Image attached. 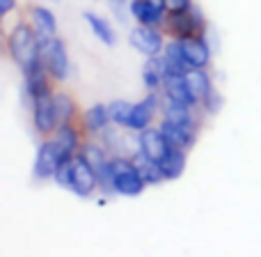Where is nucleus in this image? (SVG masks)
I'll return each instance as SVG.
<instances>
[{
	"instance_id": "obj_1",
	"label": "nucleus",
	"mask_w": 261,
	"mask_h": 257,
	"mask_svg": "<svg viewBox=\"0 0 261 257\" xmlns=\"http://www.w3.org/2000/svg\"><path fill=\"white\" fill-rule=\"evenodd\" d=\"M7 53L21 69L41 58V39L32 23L21 21L14 26V30L7 35Z\"/></svg>"
},
{
	"instance_id": "obj_2",
	"label": "nucleus",
	"mask_w": 261,
	"mask_h": 257,
	"mask_svg": "<svg viewBox=\"0 0 261 257\" xmlns=\"http://www.w3.org/2000/svg\"><path fill=\"white\" fill-rule=\"evenodd\" d=\"M110 172H113V189L117 195H126V198H135L144 191V179L140 172L135 170L130 156H110Z\"/></svg>"
},
{
	"instance_id": "obj_3",
	"label": "nucleus",
	"mask_w": 261,
	"mask_h": 257,
	"mask_svg": "<svg viewBox=\"0 0 261 257\" xmlns=\"http://www.w3.org/2000/svg\"><path fill=\"white\" fill-rule=\"evenodd\" d=\"M69 158H73V156H69V154L64 152L62 145L50 135V138L41 140L39 149H37V158H35L32 172H35L37 179H53L58 168L62 166L64 161H69Z\"/></svg>"
},
{
	"instance_id": "obj_4",
	"label": "nucleus",
	"mask_w": 261,
	"mask_h": 257,
	"mask_svg": "<svg viewBox=\"0 0 261 257\" xmlns=\"http://www.w3.org/2000/svg\"><path fill=\"white\" fill-rule=\"evenodd\" d=\"M206 30V18H204L202 9L193 7L188 12L179 14H167L165 18V32L172 39H186V37H199Z\"/></svg>"
},
{
	"instance_id": "obj_5",
	"label": "nucleus",
	"mask_w": 261,
	"mask_h": 257,
	"mask_svg": "<svg viewBox=\"0 0 261 257\" xmlns=\"http://www.w3.org/2000/svg\"><path fill=\"white\" fill-rule=\"evenodd\" d=\"M41 60H44V67L53 81L62 83L69 78V55L67 46L60 37H44L41 39Z\"/></svg>"
},
{
	"instance_id": "obj_6",
	"label": "nucleus",
	"mask_w": 261,
	"mask_h": 257,
	"mask_svg": "<svg viewBox=\"0 0 261 257\" xmlns=\"http://www.w3.org/2000/svg\"><path fill=\"white\" fill-rule=\"evenodd\" d=\"M32 124H35L37 133L44 135V138H50L58 131L60 122H58L53 92H46V95H39L32 99Z\"/></svg>"
},
{
	"instance_id": "obj_7",
	"label": "nucleus",
	"mask_w": 261,
	"mask_h": 257,
	"mask_svg": "<svg viewBox=\"0 0 261 257\" xmlns=\"http://www.w3.org/2000/svg\"><path fill=\"white\" fill-rule=\"evenodd\" d=\"M69 191L76 193L78 198H92L99 191V175L83 154H76L71 158V189Z\"/></svg>"
},
{
	"instance_id": "obj_8",
	"label": "nucleus",
	"mask_w": 261,
	"mask_h": 257,
	"mask_svg": "<svg viewBox=\"0 0 261 257\" xmlns=\"http://www.w3.org/2000/svg\"><path fill=\"white\" fill-rule=\"evenodd\" d=\"M128 41L138 53L144 55V58H156V55H161L163 49H165L163 32L153 26H142V23H138L135 28H130Z\"/></svg>"
},
{
	"instance_id": "obj_9",
	"label": "nucleus",
	"mask_w": 261,
	"mask_h": 257,
	"mask_svg": "<svg viewBox=\"0 0 261 257\" xmlns=\"http://www.w3.org/2000/svg\"><path fill=\"white\" fill-rule=\"evenodd\" d=\"M128 12L138 23L153 28L165 26L167 18L165 0H128Z\"/></svg>"
},
{
	"instance_id": "obj_10",
	"label": "nucleus",
	"mask_w": 261,
	"mask_h": 257,
	"mask_svg": "<svg viewBox=\"0 0 261 257\" xmlns=\"http://www.w3.org/2000/svg\"><path fill=\"white\" fill-rule=\"evenodd\" d=\"M21 72H23V87H25V95L30 97V99H35V97H39V95H46V92H53L50 90V81H53V78L46 72L41 58L35 60L32 64H28Z\"/></svg>"
},
{
	"instance_id": "obj_11",
	"label": "nucleus",
	"mask_w": 261,
	"mask_h": 257,
	"mask_svg": "<svg viewBox=\"0 0 261 257\" xmlns=\"http://www.w3.org/2000/svg\"><path fill=\"white\" fill-rule=\"evenodd\" d=\"M156 110H161V104H158V92H149L147 99L133 104L130 120H128V131H135V133H140V131L149 129V124H151Z\"/></svg>"
},
{
	"instance_id": "obj_12",
	"label": "nucleus",
	"mask_w": 261,
	"mask_h": 257,
	"mask_svg": "<svg viewBox=\"0 0 261 257\" xmlns=\"http://www.w3.org/2000/svg\"><path fill=\"white\" fill-rule=\"evenodd\" d=\"M172 145L167 143V138L163 135L161 129H144L138 133V149L142 154H147L149 158H153V161L161 163V158L165 156L167 152H170Z\"/></svg>"
},
{
	"instance_id": "obj_13",
	"label": "nucleus",
	"mask_w": 261,
	"mask_h": 257,
	"mask_svg": "<svg viewBox=\"0 0 261 257\" xmlns=\"http://www.w3.org/2000/svg\"><path fill=\"white\" fill-rule=\"evenodd\" d=\"M161 62L165 67V76H186L190 72V64L184 55V46L179 39H170L161 53Z\"/></svg>"
},
{
	"instance_id": "obj_14",
	"label": "nucleus",
	"mask_w": 261,
	"mask_h": 257,
	"mask_svg": "<svg viewBox=\"0 0 261 257\" xmlns=\"http://www.w3.org/2000/svg\"><path fill=\"white\" fill-rule=\"evenodd\" d=\"M158 129L163 131V135L167 138V143H170L172 147L184 149V152H188L190 147H195V143H197V138H199V129L172 124V122H167V120H163Z\"/></svg>"
},
{
	"instance_id": "obj_15",
	"label": "nucleus",
	"mask_w": 261,
	"mask_h": 257,
	"mask_svg": "<svg viewBox=\"0 0 261 257\" xmlns=\"http://www.w3.org/2000/svg\"><path fill=\"white\" fill-rule=\"evenodd\" d=\"M181 46H184V55L188 60L190 69H206L208 62H211V49H208L204 35L199 37H186V39H179Z\"/></svg>"
},
{
	"instance_id": "obj_16",
	"label": "nucleus",
	"mask_w": 261,
	"mask_h": 257,
	"mask_svg": "<svg viewBox=\"0 0 261 257\" xmlns=\"http://www.w3.org/2000/svg\"><path fill=\"white\" fill-rule=\"evenodd\" d=\"M161 95L165 97L167 101L186 104V106H193V108L199 106L197 99H195V95L190 92V85H188V81H186V76H167Z\"/></svg>"
},
{
	"instance_id": "obj_17",
	"label": "nucleus",
	"mask_w": 261,
	"mask_h": 257,
	"mask_svg": "<svg viewBox=\"0 0 261 257\" xmlns=\"http://www.w3.org/2000/svg\"><path fill=\"white\" fill-rule=\"evenodd\" d=\"M161 113H163V120H167V122H172V124L199 129V118L195 115L193 106L176 104V101H163V104H161Z\"/></svg>"
},
{
	"instance_id": "obj_18",
	"label": "nucleus",
	"mask_w": 261,
	"mask_h": 257,
	"mask_svg": "<svg viewBox=\"0 0 261 257\" xmlns=\"http://www.w3.org/2000/svg\"><path fill=\"white\" fill-rule=\"evenodd\" d=\"M130 161H133L135 170L140 172V177L144 179L147 186H156V184H163V181H165V175H163V170H161V163L149 158L147 154H142L140 149L130 154Z\"/></svg>"
},
{
	"instance_id": "obj_19",
	"label": "nucleus",
	"mask_w": 261,
	"mask_h": 257,
	"mask_svg": "<svg viewBox=\"0 0 261 257\" xmlns=\"http://www.w3.org/2000/svg\"><path fill=\"white\" fill-rule=\"evenodd\" d=\"M30 23L37 30L39 39L44 37H58V21H55V14L48 7H41V5H32L30 7Z\"/></svg>"
},
{
	"instance_id": "obj_20",
	"label": "nucleus",
	"mask_w": 261,
	"mask_h": 257,
	"mask_svg": "<svg viewBox=\"0 0 261 257\" xmlns=\"http://www.w3.org/2000/svg\"><path fill=\"white\" fill-rule=\"evenodd\" d=\"M110 122L113 120H110V113H108V104H94L83 115V129L90 135H101V131L108 129Z\"/></svg>"
},
{
	"instance_id": "obj_21",
	"label": "nucleus",
	"mask_w": 261,
	"mask_h": 257,
	"mask_svg": "<svg viewBox=\"0 0 261 257\" xmlns=\"http://www.w3.org/2000/svg\"><path fill=\"white\" fill-rule=\"evenodd\" d=\"M53 138L62 145L64 152H67L69 156H76V154L81 152V147H83V133H81V129H78L76 122L60 124L58 131L53 133Z\"/></svg>"
},
{
	"instance_id": "obj_22",
	"label": "nucleus",
	"mask_w": 261,
	"mask_h": 257,
	"mask_svg": "<svg viewBox=\"0 0 261 257\" xmlns=\"http://www.w3.org/2000/svg\"><path fill=\"white\" fill-rule=\"evenodd\" d=\"M186 154H188V152H184V149L170 147V152L161 158V170H163V175H165L167 181L179 179V177L186 172V161H188V156H186Z\"/></svg>"
},
{
	"instance_id": "obj_23",
	"label": "nucleus",
	"mask_w": 261,
	"mask_h": 257,
	"mask_svg": "<svg viewBox=\"0 0 261 257\" xmlns=\"http://www.w3.org/2000/svg\"><path fill=\"white\" fill-rule=\"evenodd\" d=\"M165 67H163L161 62V55H156V58H147V62H144L142 67V81L144 85H147L149 92H158L163 90V85H165Z\"/></svg>"
},
{
	"instance_id": "obj_24",
	"label": "nucleus",
	"mask_w": 261,
	"mask_h": 257,
	"mask_svg": "<svg viewBox=\"0 0 261 257\" xmlns=\"http://www.w3.org/2000/svg\"><path fill=\"white\" fill-rule=\"evenodd\" d=\"M186 81H188L190 92L195 95L197 104H202V101L206 99V97L211 95V90H213L211 76H208L206 69H190V72L186 74Z\"/></svg>"
},
{
	"instance_id": "obj_25",
	"label": "nucleus",
	"mask_w": 261,
	"mask_h": 257,
	"mask_svg": "<svg viewBox=\"0 0 261 257\" xmlns=\"http://www.w3.org/2000/svg\"><path fill=\"white\" fill-rule=\"evenodd\" d=\"M83 16H85L87 26L92 28L94 37H99L101 44H106V46H115L117 37H115V30L110 28V23L106 21V18H101L99 14H92V12H83Z\"/></svg>"
},
{
	"instance_id": "obj_26",
	"label": "nucleus",
	"mask_w": 261,
	"mask_h": 257,
	"mask_svg": "<svg viewBox=\"0 0 261 257\" xmlns=\"http://www.w3.org/2000/svg\"><path fill=\"white\" fill-rule=\"evenodd\" d=\"M53 99H55V110H58V122L60 124L76 122L78 104L73 101V97L67 95V92H53Z\"/></svg>"
},
{
	"instance_id": "obj_27",
	"label": "nucleus",
	"mask_w": 261,
	"mask_h": 257,
	"mask_svg": "<svg viewBox=\"0 0 261 257\" xmlns=\"http://www.w3.org/2000/svg\"><path fill=\"white\" fill-rule=\"evenodd\" d=\"M78 154H83V156L87 158V163L96 170V175H99V172L103 170V168L108 166V161H110V152L99 143H83V147H81V152Z\"/></svg>"
},
{
	"instance_id": "obj_28",
	"label": "nucleus",
	"mask_w": 261,
	"mask_h": 257,
	"mask_svg": "<svg viewBox=\"0 0 261 257\" xmlns=\"http://www.w3.org/2000/svg\"><path fill=\"white\" fill-rule=\"evenodd\" d=\"M130 110H133V104H128V101H124V99H113L108 104V113H110V120H113V124H117V127H124V129H128Z\"/></svg>"
},
{
	"instance_id": "obj_29",
	"label": "nucleus",
	"mask_w": 261,
	"mask_h": 257,
	"mask_svg": "<svg viewBox=\"0 0 261 257\" xmlns=\"http://www.w3.org/2000/svg\"><path fill=\"white\" fill-rule=\"evenodd\" d=\"M101 140H103V147L108 149H113V156H122V149L126 147V143H124V135H122V131L119 129H113V127H108V129H103L101 131Z\"/></svg>"
},
{
	"instance_id": "obj_30",
	"label": "nucleus",
	"mask_w": 261,
	"mask_h": 257,
	"mask_svg": "<svg viewBox=\"0 0 261 257\" xmlns=\"http://www.w3.org/2000/svg\"><path fill=\"white\" fill-rule=\"evenodd\" d=\"M222 104H225V101H222V95L216 90V87H213L211 95H208L199 106L204 108V113H206V115H218V113H220V108H222Z\"/></svg>"
},
{
	"instance_id": "obj_31",
	"label": "nucleus",
	"mask_w": 261,
	"mask_h": 257,
	"mask_svg": "<svg viewBox=\"0 0 261 257\" xmlns=\"http://www.w3.org/2000/svg\"><path fill=\"white\" fill-rule=\"evenodd\" d=\"M167 14H179V12H188L193 7V0H165Z\"/></svg>"
},
{
	"instance_id": "obj_32",
	"label": "nucleus",
	"mask_w": 261,
	"mask_h": 257,
	"mask_svg": "<svg viewBox=\"0 0 261 257\" xmlns=\"http://www.w3.org/2000/svg\"><path fill=\"white\" fill-rule=\"evenodd\" d=\"M16 0H0V16H7L14 7H16Z\"/></svg>"
}]
</instances>
